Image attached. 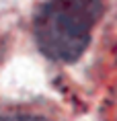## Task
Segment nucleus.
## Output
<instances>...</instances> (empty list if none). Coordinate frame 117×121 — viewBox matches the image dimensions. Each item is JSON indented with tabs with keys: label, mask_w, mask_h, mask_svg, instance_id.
Masks as SVG:
<instances>
[{
	"label": "nucleus",
	"mask_w": 117,
	"mask_h": 121,
	"mask_svg": "<svg viewBox=\"0 0 117 121\" xmlns=\"http://www.w3.org/2000/svg\"><path fill=\"white\" fill-rule=\"evenodd\" d=\"M0 121H49V119L35 113H8V115H0Z\"/></svg>",
	"instance_id": "2"
},
{
	"label": "nucleus",
	"mask_w": 117,
	"mask_h": 121,
	"mask_svg": "<svg viewBox=\"0 0 117 121\" xmlns=\"http://www.w3.org/2000/svg\"><path fill=\"white\" fill-rule=\"evenodd\" d=\"M103 13V0H47L33 19L39 51L60 64L76 62L86 51Z\"/></svg>",
	"instance_id": "1"
}]
</instances>
